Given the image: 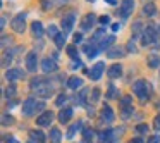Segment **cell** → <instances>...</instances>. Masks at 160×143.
<instances>
[{
    "mask_svg": "<svg viewBox=\"0 0 160 143\" xmlns=\"http://www.w3.org/2000/svg\"><path fill=\"white\" fill-rule=\"evenodd\" d=\"M64 43H66V33H59L55 36V45L60 49V47H64Z\"/></svg>",
    "mask_w": 160,
    "mask_h": 143,
    "instance_id": "83f0119b",
    "label": "cell"
},
{
    "mask_svg": "<svg viewBox=\"0 0 160 143\" xmlns=\"http://www.w3.org/2000/svg\"><path fill=\"white\" fill-rule=\"evenodd\" d=\"M102 119H103L105 122L114 121V112H112V109L108 107V105H103V109H102Z\"/></svg>",
    "mask_w": 160,
    "mask_h": 143,
    "instance_id": "9a60e30c",
    "label": "cell"
},
{
    "mask_svg": "<svg viewBox=\"0 0 160 143\" xmlns=\"http://www.w3.org/2000/svg\"><path fill=\"white\" fill-rule=\"evenodd\" d=\"M86 93H88V90H83L79 93V97L76 98V104H79V105H84V98H86Z\"/></svg>",
    "mask_w": 160,
    "mask_h": 143,
    "instance_id": "d6a6232c",
    "label": "cell"
},
{
    "mask_svg": "<svg viewBox=\"0 0 160 143\" xmlns=\"http://www.w3.org/2000/svg\"><path fill=\"white\" fill-rule=\"evenodd\" d=\"M29 136H31V140H35V141H38V143H45V135H43L42 131H31Z\"/></svg>",
    "mask_w": 160,
    "mask_h": 143,
    "instance_id": "603a6c76",
    "label": "cell"
},
{
    "mask_svg": "<svg viewBox=\"0 0 160 143\" xmlns=\"http://www.w3.org/2000/svg\"><path fill=\"white\" fill-rule=\"evenodd\" d=\"M157 35H158V31H157L153 26H148V28H145V33H143L141 43H143L145 47L152 45V43H157Z\"/></svg>",
    "mask_w": 160,
    "mask_h": 143,
    "instance_id": "7a4b0ae2",
    "label": "cell"
},
{
    "mask_svg": "<svg viewBox=\"0 0 160 143\" xmlns=\"http://www.w3.org/2000/svg\"><path fill=\"white\" fill-rule=\"evenodd\" d=\"M155 128L160 129V115H157V117H155Z\"/></svg>",
    "mask_w": 160,
    "mask_h": 143,
    "instance_id": "ee69618b",
    "label": "cell"
},
{
    "mask_svg": "<svg viewBox=\"0 0 160 143\" xmlns=\"http://www.w3.org/2000/svg\"><path fill=\"white\" fill-rule=\"evenodd\" d=\"M14 95H16V86H14V84H11V86L5 90V97H7V98H14Z\"/></svg>",
    "mask_w": 160,
    "mask_h": 143,
    "instance_id": "1f68e13d",
    "label": "cell"
},
{
    "mask_svg": "<svg viewBox=\"0 0 160 143\" xmlns=\"http://www.w3.org/2000/svg\"><path fill=\"white\" fill-rule=\"evenodd\" d=\"M72 117V109H62V110H60V114H59V121L62 122V124H66L67 121H69V119Z\"/></svg>",
    "mask_w": 160,
    "mask_h": 143,
    "instance_id": "e0dca14e",
    "label": "cell"
},
{
    "mask_svg": "<svg viewBox=\"0 0 160 143\" xmlns=\"http://www.w3.org/2000/svg\"><path fill=\"white\" fill-rule=\"evenodd\" d=\"M11 62H12V54H5V55H4V62H2V66L7 67Z\"/></svg>",
    "mask_w": 160,
    "mask_h": 143,
    "instance_id": "8d00e7d4",
    "label": "cell"
},
{
    "mask_svg": "<svg viewBox=\"0 0 160 143\" xmlns=\"http://www.w3.org/2000/svg\"><path fill=\"white\" fill-rule=\"evenodd\" d=\"M36 109H38V104H36L35 98H26L24 104H22V112H24V115H31V114H35Z\"/></svg>",
    "mask_w": 160,
    "mask_h": 143,
    "instance_id": "5b68a950",
    "label": "cell"
},
{
    "mask_svg": "<svg viewBox=\"0 0 160 143\" xmlns=\"http://www.w3.org/2000/svg\"><path fill=\"white\" fill-rule=\"evenodd\" d=\"M66 100H67V97H66V95H59V98H57V100H55V105H57V107H62V104H66Z\"/></svg>",
    "mask_w": 160,
    "mask_h": 143,
    "instance_id": "e575fe53",
    "label": "cell"
},
{
    "mask_svg": "<svg viewBox=\"0 0 160 143\" xmlns=\"http://www.w3.org/2000/svg\"><path fill=\"white\" fill-rule=\"evenodd\" d=\"M36 66H38L36 52H29V54H28V57H26V67H28V71L35 73V71H36Z\"/></svg>",
    "mask_w": 160,
    "mask_h": 143,
    "instance_id": "30bf717a",
    "label": "cell"
},
{
    "mask_svg": "<svg viewBox=\"0 0 160 143\" xmlns=\"http://www.w3.org/2000/svg\"><path fill=\"white\" fill-rule=\"evenodd\" d=\"M121 74H122V67H121V64H114V66H110V69H108V76H110L112 79L119 78Z\"/></svg>",
    "mask_w": 160,
    "mask_h": 143,
    "instance_id": "d6986e66",
    "label": "cell"
},
{
    "mask_svg": "<svg viewBox=\"0 0 160 143\" xmlns=\"http://www.w3.org/2000/svg\"><path fill=\"white\" fill-rule=\"evenodd\" d=\"M117 95H119L117 88H115L114 84H110V86H108V91H107V98H110V100H112V98H115Z\"/></svg>",
    "mask_w": 160,
    "mask_h": 143,
    "instance_id": "f1b7e54d",
    "label": "cell"
},
{
    "mask_svg": "<svg viewBox=\"0 0 160 143\" xmlns=\"http://www.w3.org/2000/svg\"><path fill=\"white\" fill-rule=\"evenodd\" d=\"M81 40H83V35H79V33H78V35H74V42H76V43H79Z\"/></svg>",
    "mask_w": 160,
    "mask_h": 143,
    "instance_id": "7bdbcfd3",
    "label": "cell"
},
{
    "mask_svg": "<svg viewBox=\"0 0 160 143\" xmlns=\"http://www.w3.org/2000/svg\"><path fill=\"white\" fill-rule=\"evenodd\" d=\"M148 143H160V135H155V136H153V138L150 140Z\"/></svg>",
    "mask_w": 160,
    "mask_h": 143,
    "instance_id": "b9f144b4",
    "label": "cell"
},
{
    "mask_svg": "<svg viewBox=\"0 0 160 143\" xmlns=\"http://www.w3.org/2000/svg\"><path fill=\"white\" fill-rule=\"evenodd\" d=\"M5 141H7V143H19L18 140H16V138H12V136H11V138H5Z\"/></svg>",
    "mask_w": 160,
    "mask_h": 143,
    "instance_id": "f6af8a7d",
    "label": "cell"
},
{
    "mask_svg": "<svg viewBox=\"0 0 160 143\" xmlns=\"http://www.w3.org/2000/svg\"><path fill=\"white\" fill-rule=\"evenodd\" d=\"M52 121H53V112L45 110L38 119H36V124H38V126H50V124H52Z\"/></svg>",
    "mask_w": 160,
    "mask_h": 143,
    "instance_id": "ba28073f",
    "label": "cell"
},
{
    "mask_svg": "<svg viewBox=\"0 0 160 143\" xmlns=\"http://www.w3.org/2000/svg\"><path fill=\"white\" fill-rule=\"evenodd\" d=\"M131 143H145V141H143L141 138H132V140H131Z\"/></svg>",
    "mask_w": 160,
    "mask_h": 143,
    "instance_id": "bcb514c9",
    "label": "cell"
},
{
    "mask_svg": "<svg viewBox=\"0 0 160 143\" xmlns=\"http://www.w3.org/2000/svg\"><path fill=\"white\" fill-rule=\"evenodd\" d=\"M74 21H76V16H74L72 12L67 14V16H64V18H62V29H64V33H69L71 29H72Z\"/></svg>",
    "mask_w": 160,
    "mask_h": 143,
    "instance_id": "52a82bcc",
    "label": "cell"
},
{
    "mask_svg": "<svg viewBox=\"0 0 160 143\" xmlns=\"http://www.w3.org/2000/svg\"><path fill=\"white\" fill-rule=\"evenodd\" d=\"M121 110H122V117L128 119L132 112V98L131 97H122L121 98Z\"/></svg>",
    "mask_w": 160,
    "mask_h": 143,
    "instance_id": "3957f363",
    "label": "cell"
},
{
    "mask_svg": "<svg viewBox=\"0 0 160 143\" xmlns=\"http://www.w3.org/2000/svg\"><path fill=\"white\" fill-rule=\"evenodd\" d=\"M66 52H67V55H69V57L78 59V50H76V47H74V45H69V47L66 49Z\"/></svg>",
    "mask_w": 160,
    "mask_h": 143,
    "instance_id": "f546056e",
    "label": "cell"
},
{
    "mask_svg": "<svg viewBox=\"0 0 160 143\" xmlns=\"http://www.w3.org/2000/svg\"><path fill=\"white\" fill-rule=\"evenodd\" d=\"M2 122H4V124H7V122H9V124H12V122H14V117H11V115L5 114L4 117H2Z\"/></svg>",
    "mask_w": 160,
    "mask_h": 143,
    "instance_id": "ab89813d",
    "label": "cell"
},
{
    "mask_svg": "<svg viewBox=\"0 0 160 143\" xmlns=\"http://www.w3.org/2000/svg\"><path fill=\"white\" fill-rule=\"evenodd\" d=\"M136 131L138 133H148V126L146 124H138L136 126Z\"/></svg>",
    "mask_w": 160,
    "mask_h": 143,
    "instance_id": "f35d334b",
    "label": "cell"
},
{
    "mask_svg": "<svg viewBox=\"0 0 160 143\" xmlns=\"http://www.w3.org/2000/svg\"><path fill=\"white\" fill-rule=\"evenodd\" d=\"M26 28V14H18L12 19V29L16 33H22Z\"/></svg>",
    "mask_w": 160,
    "mask_h": 143,
    "instance_id": "277c9868",
    "label": "cell"
},
{
    "mask_svg": "<svg viewBox=\"0 0 160 143\" xmlns=\"http://www.w3.org/2000/svg\"><path fill=\"white\" fill-rule=\"evenodd\" d=\"M114 36H107V38H103V40H102V43H100V45H98V47H100V50H105V49H108V47H110L112 45V43H114Z\"/></svg>",
    "mask_w": 160,
    "mask_h": 143,
    "instance_id": "cb8c5ba5",
    "label": "cell"
},
{
    "mask_svg": "<svg viewBox=\"0 0 160 143\" xmlns=\"http://www.w3.org/2000/svg\"><path fill=\"white\" fill-rule=\"evenodd\" d=\"M57 62L53 59H43L42 60V69L45 71V73H53V71H57Z\"/></svg>",
    "mask_w": 160,
    "mask_h": 143,
    "instance_id": "7c38bea8",
    "label": "cell"
},
{
    "mask_svg": "<svg viewBox=\"0 0 160 143\" xmlns=\"http://www.w3.org/2000/svg\"><path fill=\"white\" fill-rule=\"evenodd\" d=\"M93 24H95V16L86 14L83 18V21H81V29H83V31H90V29L93 28Z\"/></svg>",
    "mask_w": 160,
    "mask_h": 143,
    "instance_id": "8fae6325",
    "label": "cell"
},
{
    "mask_svg": "<svg viewBox=\"0 0 160 143\" xmlns=\"http://www.w3.org/2000/svg\"><path fill=\"white\" fill-rule=\"evenodd\" d=\"M100 23H102V24H110V18H108V16H102V18H100Z\"/></svg>",
    "mask_w": 160,
    "mask_h": 143,
    "instance_id": "60d3db41",
    "label": "cell"
},
{
    "mask_svg": "<svg viewBox=\"0 0 160 143\" xmlns=\"http://www.w3.org/2000/svg\"><path fill=\"white\" fill-rule=\"evenodd\" d=\"M105 2H107L108 5H115V4H117V0H105Z\"/></svg>",
    "mask_w": 160,
    "mask_h": 143,
    "instance_id": "c3c4849f",
    "label": "cell"
},
{
    "mask_svg": "<svg viewBox=\"0 0 160 143\" xmlns=\"http://www.w3.org/2000/svg\"><path fill=\"white\" fill-rule=\"evenodd\" d=\"M91 97H93V98H91L93 102H98V100H100V90H98V88H95V90L91 91Z\"/></svg>",
    "mask_w": 160,
    "mask_h": 143,
    "instance_id": "74e56055",
    "label": "cell"
},
{
    "mask_svg": "<svg viewBox=\"0 0 160 143\" xmlns=\"http://www.w3.org/2000/svg\"><path fill=\"white\" fill-rule=\"evenodd\" d=\"M103 69H105V64H103V62H97V64L93 66V69H91L88 74H90L91 79L97 81V79H100V76H102V73H103Z\"/></svg>",
    "mask_w": 160,
    "mask_h": 143,
    "instance_id": "9c48e42d",
    "label": "cell"
},
{
    "mask_svg": "<svg viewBox=\"0 0 160 143\" xmlns=\"http://www.w3.org/2000/svg\"><path fill=\"white\" fill-rule=\"evenodd\" d=\"M132 91H134V95L138 98H141V100H146L148 98V83L143 79L136 81L134 86H132Z\"/></svg>",
    "mask_w": 160,
    "mask_h": 143,
    "instance_id": "6da1fadb",
    "label": "cell"
},
{
    "mask_svg": "<svg viewBox=\"0 0 160 143\" xmlns=\"http://www.w3.org/2000/svg\"><path fill=\"white\" fill-rule=\"evenodd\" d=\"M52 93H53V88L50 86V84H42V86L36 88V95L42 97V98H48Z\"/></svg>",
    "mask_w": 160,
    "mask_h": 143,
    "instance_id": "4fadbf2b",
    "label": "cell"
},
{
    "mask_svg": "<svg viewBox=\"0 0 160 143\" xmlns=\"http://www.w3.org/2000/svg\"><path fill=\"white\" fill-rule=\"evenodd\" d=\"M47 33H48V36H52V38H55V36L57 35H59V29H57V26H50V28H48V31H47Z\"/></svg>",
    "mask_w": 160,
    "mask_h": 143,
    "instance_id": "836d02e7",
    "label": "cell"
},
{
    "mask_svg": "<svg viewBox=\"0 0 160 143\" xmlns=\"http://www.w3.org/2000/svg\"><path fill=\"white\" fill-rule=\"evenodd\" d=\"M31 29H33V35H35L36 38H40V36L43 35V26H42V23H38V21H35L31 24Z\"/></svg>",
    "mask_w": 160,
    "mask_h": 143,
    "instance_id": "44dd1931",
    "label": "cell"
},
{
    "mask_svg": "<svg viewBox=\"0 0 160 143\" xmlns=\"http://www.w3.org/2000/svg\"><path fill=\"white\" fill-rule=\"evenodd\" d=\"M112 29H114V31H119V29H121V26H119V24H112Z\"/></svg>",
    "mask_w": 160,
    "mask_h": 143,
    "instance_id": "681fc988",
    "label": "cell"
},
{
    "mask_svg": "<svg viewBox=\"0 0 160 143\" xmlns=\"http://www.w3.org/2000/svg\"><path fill=\"white\" fill-rule=\"evenodd\" d=\"M148 66L153 67V69L160 67V57H158V55H152V57L148 59Z\"/></svg>",
    "mask_w": 160,
    "mask_h": 143,
    "instance_id": "d4e9b609",
    "label": "cell"
},
{
    "mask_svg": "<svg viewBox=\"0 0 160 143\" xmlns=\"http://www.w3.org/2000/svg\"><path fill=\"white\" fill-rule=\"evenodd\" d=\"M5 78H7L9 81H18V79H21V78H24V73H22L21 69H9L7 73H5Z\"/></svg>",
    "mask_w": 160,
    "mask_h": 143,
    "instance_id": "5bb4252c",
    "label": "cell"
},
{
    "mask_svg": "<svg viewBox=\"0 0 160 143\" xmlns=\"http://www.w3.org/2000/svg\"><path fill=\"white\" fill-rule=\"evenodd\" d=\"M42 83H43L42 78H35V79L31 81V88H33V90H36L38 86H42Z\"/></svg>",
    "mask_w": 160,
    "mask_h": 143,
    "instance_id": "d590c367",
    "label": "cell"
},
{
    "mask_svg": "<svg viewBox=\"0 0 160 143\" xmlns=\"http://www.w3.org/2000/svg\"><path fill=\"white\" fill-rule=\"evenodd\" d=\"M103 35H105V29H98V31L93 35V38H91V43H97L98 40H102V38H103Z\"/></svg>",
    "mask_w": 160,
    "mask_h": 143,
    "instance_id": "4dcf8cb0",
    "label": "cell"
},
{
    "mask_svg": "<svg viewBox=\"0 0 160 143\" xmlns=\"http://www.w3.org/2000/svg\"><path fill=\"white\" fill-rule=\"evenodd\" d=\"M132 9H134V0H124L122 2V5H121V18L122 19H128L129 16H131V12H132Z\"/></svg>",
    "mask_w": 160,
    "mask_h": 143,
    "instance_id": "8992f818",
    "label": "cell"
},
{
    "mask_svg": "<svg viewBox=\"0 0 160 143\" xmlns=\"http://www.w3.org/2000/svg\"><path fill=\"white\" fill-rule=\"evenodd\" d=\"M128 49H129V52H136V47H134V45H132V42H131V43H129V47H128Z\"/></svg>",
    "mask_w": 160,
    "mask_h": 143,
    "instance_id": "7dc6e473",
    "label": "cell"
},
{
    "mask_svg": "<svg viewBox=\"0 0 160 143\" xmlns=\"http://www.w3.org/2000/svg\"><path fill=\"white\" fill-rule=\"evenodd\" d=\"M86 2H93V0H86Z\"/></svg>",
    "mask_w": 160,
    "mask_h": 143,
    "instance_id": "f907efd6",
    "label": "cell"
},
{
    "mask_svg": "<svg viewBox=\"0 0 160 143\" xmlns=\"http://www.w3.org/2000/svg\"><path fill=\"white\" fill-rule=\"evenodd\" d=\"M122 55H124V49H112L108 52V57H112V59H117V57H122Z\"/></svg>",
    "mask_w": 160,
    "mask_h": 143,
    "instance_id": "484cf974",
    "label": "cell"
},
{
    "mask_svg": "<svg viewBox=\"0 0 160 143\" xmlns=\"http://www.w3.org/2000/svg\"><path fill=\"white\" fill-rule=\"evenodd\" d=\"M67 86H69L71 90H78V88L83 86V79H81V78H78V76H72V78H69V79H67Z\"/></svg>",
    "mask_w": 160,
    "mask_h": 143,
    "instance_id": "2e32d148",
    "label": "cell"
},
{
    "mask_svg": "<svg viewBox=\"0 0 160 143\" xmlns=\"http://www.w3.org/2000/svg\"><path fill=\"white\" fill-rule=\"evenodd\" d=\"M81 126H83V122H81V121H79V122H76V124H72V128H71V129H69V133H67V138H72L74 133L81 129Z\"/></svg>",
    "mask_w": 160,
    "mask_h": 143,
    "instance_id": "4316f807",
    "label": "cell"
},
{
    "mask_svg": "<svg viewBox=\"0 0 160 143\" xmlns=\"http://www.w3.org/2000/svg\"><path fill=\"white\" fill-rule=\"evenodd\" d=\"M50 140H52V143H60V140H62V135H60V131L57 128L50 129Z\"/></svg>",
    "mask_w": 160,
    "mask_h": 143,
    "instance_id": "7402d4cb",
    "label": "cell"
},
{
    "mask_svg": "<svg viewBox=\"0 0 160 143\" xmlns=\"http://www.w3.org/2000/svg\"><path fill=\"white\" fill-rule=\"evenodd\" d=\"M143 12H145V16H148V18H153V16L157 14V7H155V4H152V2L145 4V7H143Z\"/></svg>",
    "mask_w": 160,
    "mask_h": 143,
    "instance_id": "ffe728a7",
    "label": "cell"
},
{
    "mask_svg": "<svg viewBox=\"0 0 160 143\" xmlns=\"http://www.w3.org/2000/svg\"><path fill=\"white\" fill-rule=\"evenodd\" d=\"M98 50H100V47H97V43H91V45H84V52L88 54V57H90V59L97 57Z\"/></svg>",
    "mask_w": 160,
    "mask_h": 143,
    "instance_id": "ac0fdd59",
    "label": "cell"
},
{
    "mask_svg": "<svg viewBox=\"0 0 160 143\" xmlns=\"http://www.w3.org/2000/svg\"><path fill=\"white\" fill-rule=\"evenodd\" d=\"M62 2H67V0H62Z\"/></svg>",
    "mask_w": 160,
    "mask_h": 143,
    "instance_id": "816d5d0a",
    "label": "cell"
}]
</instances>
